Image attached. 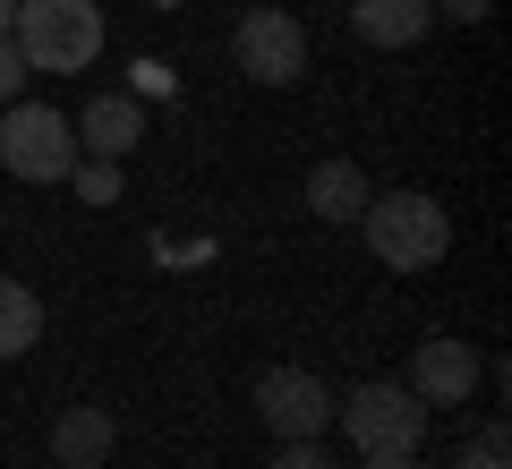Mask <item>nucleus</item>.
Here are the masks:
<instances>
[{"instance_id": "f257e3e1", "label": "nucleus", "mask_w": 512, "mask_h": 469, "mask_svg": "<svg viewBox=\"0 0 512 469\" xmlns=\"http://www.w3.org/2000/svg\"><path fill=\"white\" fill-rule=\"evenodd\" d=\"M359 231H367V248H376V265H393V273H427V265H444V248H453V214H444L436 197H419V188L367 197Z\"/></svg>"}, {"instance_id": "f03ea898", "label": "nucleus", "mask_w": 512, "mask_h": 469, "mask_svg": "<svg viewBox=\"0 0 512 469\" xmlns=\"http://www.w3.org/2000/svg\"><path fill=\"white\" fill-rule=\"evenodd\" d=\"M9 43L26 52V69H94L103 52V9L94 0H18V18H9Z\"/></svg>"}, {"instance_id": "7ed1b4c3", "label": "nucleus", "mask_w": 512, "mask_h": 469, "mask_svg": "<svg viewBox=\"0 0 512 469\" xmlns=\"http://www.w3.org/2000/svg\"><path fill=\"white\" fill-rule=\"evenodd\" d=\"M333 418L367 461H419V444H427V401L410 384H359L350 401H333Z\"/></svg>"}, {"instance_id": "20e7f679", "label": "nucleus", "mask_w": 512, "mask_h": 469, "mask_svg": "<svg viewBox=\"0 0 512 469\" xmlns=\"http://www.w3.org/2000/svg\"><path fill=\"white\" fill-rule=\"evenodd\" d=\"M0 171L9 180H69L77 171V128L60 120L52 103H9V120H0Z\"/></svg>"}, {"instance_id": "39448f33", "label": "nucleus", "mask_w": 512, "mask_h": 469, "mask_svg": "<svg viewBox=\"0 0 512 469\" xmlns=\"http://www.w3.org/2000/svg\"><path fill=\"white\" fill-rule=\"evenodd\" d=\"M256 418H265L282 444H316L325 418H333V393L308 367H265V376H256Z\"/></svg>"}, {"instance_id": "423d86ee", "label": "nucleus", "mask_w": 512, "mask_h": 469, "mask_svg": "<svg viewBox=\"0 0 512 469\" xmlns=\"http://www.w3.org/2000/svg\"><path fill=\"white\" fill-rule=\"evenodd\" d=\"M239 69L256 77V86H291L299 69H308V35H299V18H282V9H248L231 35Z\"/></svg>"}, {"instance_id": "0eeeda50", "label": "nucleus", "mask_w": 512, "mask_h": 469, "mask_svg": "<svg viewBox=\"0 0 512 469\" xmlns=\"http://www.w3.org/2000/svg\"><path fill=\"white\" fill-rule=\"evenodd\" d=\"M410 393L436 401V410H461V401L478 393V350H470V342H453V333L419 342V359H410Z\"/></svg>"}, {"instance_id": "6e6552de", "label": "nucleus", "mask_w": 512, "mask_h": 469, "mask_svg": "<svg viewBox=\"0 0 512 469\" xmlns=\"http://www.w3.org/2000/svg\"><path fill=\"white\" fill-rule=\"evenodd\" d=\"M69 128H77V154H94V163H120L128 145L146 137V111L128 103V94H94L86 120H69Z\"/></svg>"}, {"instance_id": "1a4fd4ad", "label": "nucleus", "mask_w": 512, "mask_h": 469, "mask_svg": "<svg viewBox=\"0 0 512 469\" xmlns=\"http://www.w3.org/2000/svg\"><path fill=\"white\" fill-rule=\"evenodd\" d=\"M350 26H359V43H376V52H410V43L436 26V9H427V0H350Z\"/></svg>"}, {"instance_id": "9d476101", "label": "nucleus", "mask_w": 512, "mask_h": 469, "mask_svg": "<svg viewBox=\"0 0 512 469\" xmlns=\"http://www.w3.org/2000/svg\"><path fill=\"white\" fill-rule=\"evenodd\" d=\"M103 452H111V410H60L52 418V461L60 469H103Z\"/></svg>"}, {"instance_id": "9b49d317", "label": "nucleus", "mask_w": 512, "mask_h": 469, "mask_svg": "<svg viewBox=\"0 0 512 469\" xmlns=\"http://www.w3.org/2000/svg\"><path fill=\"white\" fill-rule=\"evenodd\" d=\"M308 214L359 222V214H367V171H359V163H316V171H308Z\"/></svg>"}, {"instance_id": "f8f14e48", "label": "nucleus", "mask_w": 512, "mask_h": 469, "mask_svg": "<svg viewBox=\"0 0 512 469\" xmlns=\"http://www.w3.org/2000/svg\"><path fill=\"white\" fill-rule=\"evenodd\" d=\"M35 342H43V299L26 282H0V359H18Z\"/></svg>"}, {"instance_id": "ddd939ff", "label": "nucleus", "mask_w": 512, "mask_h": 469, "mask_svg": "<svg viewBox=\"0 0 512 469\" xmlns=\"http://www.w3.org/2000/svg\"><path fill=\"white\" fill-rule=\"evenodd\" d=\"M69 180H77V197H86V205H111V197H120V163H94V154H77Z\"/></svg>"}, {"instance_id": "4468645a", "label": "nucleus", "mask_w": 512, "mask_h": 469, "mask_svg": "<svg viewBox=\"0 0 512 469\" xmlns=\"http://www.w3.org/2000/svg\"><path fill=\"white\" fill-rule=\"evenodd\" d=\"M26 77H35V69H26V52H18L9 35H0V103H18V94H26Z\"/></svg>"}, {"instance_id": "2eb2a0df", "label": "nucleus", "mask_w": 512, "mask_h": 469, "mask_svg": "<svg viewBox=\"0 0 512 469\" xmlns=\"http://www.w3.org/2000/svg\"><path fill=\"white\" fill-rule=\"evenodd\" d=\"M461 469H504V427H478L470 452H461Z\"/></svg>"}, {"instance_id": "dca6fc26", "label": "nucleus", "mask_w": 512, "mask_h": 469, "mask_svg": "<svg viewBox=\"0 0 512 469\" xmlns=\"http://www.w3.org/2000/svg\"><path fill=\"white\" fill-rule=\"evenodd\" d=\"M427 9H436V18H461V26H478L495 9V0H427Z\"/></svg>"}, {"instance_id": "f3484780", "label": "nucleus", "mask_w": 512, "mask_h": 469, "mask_svg": "<svg viewBox=\"0 0 512 469\" xmlns=\"http://www.w3.org/2000/svg\"><path fill=\"white\" fill-rule=\"evenodd\" d=\"M274 469H325V452H316V444H282Z\"/></svg>"}, {"instance_id": "a211bd4d", "label": "nucleus", "mask_w": 512, "mask_h": 469, "mask_svg": "<svg viewBox=\"0 0 512 469\" xmlns=\"http://www.w3.org/2000/svg\"><path fill=\"white\" fill-rule=\"evenodd\" d=\"M9 18H18V0H0V35H9Z\"/></svg>"}, {"instance_id": "6ab92c4d", "label": "nucleus", "mask_w": 512, "mask_h": 469, "mask_svg": "<svg viewBox=\"0 0 512 469\" xmlns=\"http://www.w3.org/2000/svg\"><path fill=\"white\" fill-rule=\"evenodd\" d=\"M367 469H419V461H367Z\"/></svg>"}]
</instances>
